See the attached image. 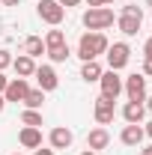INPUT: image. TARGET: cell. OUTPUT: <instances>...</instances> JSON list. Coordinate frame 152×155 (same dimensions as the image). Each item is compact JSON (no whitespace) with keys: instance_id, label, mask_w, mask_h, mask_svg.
I'll use <instances>...</instances> for the list:
<instances>
[{"instance_id":"obj_24","label":"cell","mask_w":152,"mask_h":155,"mask_svg":"<svg viewBox=\"0 0 152 155\" xmlns=\"http://www.w3.org/2000/svg\"><path fill=\"white\" fill-rule=\"evenodd\" d=\"M122 12H128V15H143V9H140L137 3H128V6H122Z\"/></svg>"},{"instance_id":"obj_23","label":"cell","mask_w":152,"mask_h":155,"mask_svg":"<svg viewBox=\"0 0 152 155\" xmlns=\"http://www.w3.org/2000/svg\"><path fill=\"white\" fill-rule=\"evenodd\" d=\"M9 66H12V51L0 48V72H3V69H9Z\"/></svg>"},{"instance_id":"obj_22","label":"cell","mask_w":152,"mask_h":155,"mask_svg":"<svg viewBox=\"0 0 152 155\" xmlns=\"http://www.w3.org/2000/svg\"><path fill=\"white\" fill-rule=\"evenodd\" d=\"M42 42H45V48H54V45H63V42H66V33L54 27V30H48V33H45V39H42Z\"/></svg>"},{"instance_id":"obj_25","label":"cell","mask_w":152,"mask_h":155,"mask_svg":"<svg viewBox=\"0 0 152 155\" xmlns=\"http://www.w3.org/2000/svg\"><path fill=\"white\" fill-rule=\"evenodd\" d=\"M143 60H152V36L143 42Z\"/></svg>"},{"instance_id":"obj_15","label":"cell","mask_w":152,"mask_h":155,"mask_svg":"<svg viewBox=\"0 0 152 155\" xmlns=\"http://www.w3.org/2000/svg\"><path fill=\"white\" fill-rule=\"evenodd\" d=\"M12 69H15L18 78H33V72H36V60L27 57V54H18V57H12Z\"/></svg>"},{"instance_id":"obj_9","label":"cell","mask_w":152,"mask_h":155,"mask_svg":"<svg viewBox=\"0 0 152 155\" xmlns=\"http://www.w3.org/2000/svg\"><path fill=\"white\" fill-rule=\"evenodd\" d=\"M27 93H30L27 78H9V84H6V90H3V98H6V104H9V101H24Z\"/></svg>"},{"instance_id":"obj_4","label":"cell","mask_w":152,"mask_h":155,"mask_svg":"<svg viewBox=\"0 0 152 155\" xmlns=\"http://www.w3.org/2000/svg\"><path fill=\"white\" fill-rule=\"evenodd\" d=\"M36 15L45 21V24L60 27V24H63V18H66V9L60 6L57 0H39V3H36Z\"/></svg>"},{"instance_id":"obj_10","label":"cell","mask_w":152,"mask_h":155,"mask_svg":"<svg viewBox=\"0 0 152 155\" xmlns=\"http://www.w3.org/2000/svg\"><path fill=\"white\" fill-rule=\"evenodd\" d=\"M48 143H51V149L57 152V149H69L72 143H75V134H72V128H66V125H57V128H51V134H48Z\"/></svg>"},{"instance_id":"obj_20","label":"cell","mask_w":152,"mask_h":155,"mask_svg":"<svg viewBox=\"0 0 152 155\" xmlns=\"http://www.w3.org/2000/svg\"><path fill=\"white\" fill-rule=\"evenodd\" d=\"M45 54H48L51 63H66V60L72 57V51H69V45H66V42H63V45H54V48H48Z\"/></svg>"},{"instance_id":"obj_12","label":"cell","mask_w":152,"mask_h":155,"mask_svg":"<svg viewBox=\"0 0 152 155\" xmlns=\"http://www.w3.org/2000/svg\"><path fill=\"white\" fill-rule=\"evenodd\" d=\"M107 146H111V134H107L104 125H98V128H93V131L87 134V149L98 152V149H107Z\"/></svg>"},{"instance_id":"obj_38","label":"cell","mask_w":152,"mask_h":155,"mask_svg":"<svg viewBox=\"0 0 152 155\" xmlns=\"http://www.w3.org/2000/svg\"><path fill=\"white\" fill-rule=\"evenodd\" d=\"M12 155H21V152H12Z\"/></svg>"},{"instance_id":"obj_27","label":"cell","mask_w":152,"mask_h":155,"mask_svg":"<svg viewBox=\"0 0 152 155\" xmlns=\"http://www.w3.org/2000/svg\"><path fill=\"white\" fill-rule=\"evenodd\" d=\"M57 3L63 6V9H72V6H81L84 0H57Z\"/></svg>"},{"instance_id":"obj_8","label":"cell","mask_w":152,"mask_h":155,"mask_svg":"<svg viewBox=\"0 0 152 155\" xmlns=\"http://www.w3.org/2000/svg\"><path fill=\"white\" fill-rule=\"evenodd\" d=\"M93 116H95V122H98V125H111V122H114V116H116L114 98L98 96V98H95V104H93Z\"/></svg>"},{"instance_id":"obj_18","label":"cell","mask_w":152,"mask_h":155,"mask_svg":"<svg viewBox=\"0 0 152 155\" xmlns=\"http://www.w3.org/2000/svg\"><path fill=\"white\" fill-rule=\"evenodd\" d=\"M45 42H42V36H27L24 39V54L27 57H33V60H39V57H45Z\"/></svg>"},{"instance_id":"obj_13","label":"cell","mask_w":152,"mask_h":155,"mask_svg":"<svg viewBox=\"0 0 152 155\" xmlns=\"http://www.w3.org/2000/svg\"><path fill=\"white\" fill-rule=\"evenodd\" d=\"M143 137H146V134H143V125L128 122V125L119 131V143H122V146H140V143H143Z\"/></svg>"},{"instance_id":"obj_14","label":"cell","mask_w":152,"mask_h":155,"mask_svg":"<svg viewBox=\"0 0 152 155\" xmlns=\"http://www.w3.org/2000/svg\"><path fill=\"white\" fill-rule=\"evenodd\" d=\"M18 143L24 149H39L42 146V128H30V125H24L18 131Z\"/></svg>"},{"instance_id":"obj_36","label":"cell","mask_w":152,"mask_h":155,"mask_svg":"<svg viewBox=\"0 0 152 155\" xmlns=\"http://www.w3.org/2000/svg\"><path fill=\"white\" fill-rule=\"evenodd\" d=\"M81 155H98V152H93V149H84V152H81Z\"/></svg>"},{"instance_id":"obj_2","label":"cell","mask_w":152,"mask_h":155,"mask_svg":"<svg viewBox=\"0 0 152 155\" xmlns=\"http://www.w3.org/2000/svg\"><path fill=\"white\" fill-rule=\"evenodd\" d=\"M114 21H116V15H114L111 6H93V9H87V12L81 15V24H84L87 30H95V33L114 27Z\"/></svg>"},{"instance_id":"obj_31","label":"cell","mask_w":152,"mask_h":155,"mask_svg":"<svg viewBox=\"0 0 152 155\" xmlns=\"http://www.w3.org/2000/svg\"><path fill=\"white\" fill-rule=\"evenodd\" d=\"M143 134H146V137H149V140H152V119H149V122H146V125H143Z\"/></svg>"},{"instance_id":"obj_30","label":"cell","mask_w":152,"mask_h":155,"mask_svg":"<svg viewBox=\"0 0 152 155\" xmlns=\"http://www.w3.org/2000/svg\"><path fill=\"white\" fill-rule=\"evenodd\" d=\"M143 107H146V114H152V96L143 98Z\"/></svg>"},{"instance_id":"obj_7","label":"cell","mask_w":152,"mask_h":155,"mask_svg":"<svg viewBox=\"0 0 152 155\" xmlns=\"http://www.w3.org/2000/svg\"><path fill=\"white\" fill-rule=\"evenodd\" d=\"M33 78H36V84H39V90H42V93H54V90L60 87V78H57V72H54V66H48V63L36 66Z\"/></svg>"},{"instance_id":"obj_17","label":"cell","mask_w":152,"mask_h":155,"mask_svg":"<svg viewBox=\"0 0 152 155\" xmlns=\"http://www.w3.org/2000/svg\"><path fill=\"white\" fill-rule=\"evenodd\" d=\"M104 72V66L98 63V60H87L84 66H81V78L87 81V84H98V78Z\"/></svg>"},{"instance_id":"obj_33","label":"cell","mask_w":152,"mask_h":155,"mask_svg":"<svg viewBox=\"0 0 152 155\" xmlns=\"http://www.w3.org/2000/svg\"><path fill=\"white\" fill-rule=\"evenodd\" d=\"M0 3H3V6H18L21 0H0Z\"/></svg>"},{"instance_id":"obj_5","label":"cell","mask_w":152,"mask_h":155,"mask_svg":"<svg viewBox=\"0 0 152 155\" xmlns=\"http://www.w3.org/2000/svg\"><path fill=\"white\" fill-rule=\"evenodd\" d=\"M98 87H101V96L107 98H119L122 96V78H119V72H114V69H104L101 72V78H98Z\"/></svg>"},{"instance_id":"obj_34","label":"cell","mask_w":152,"mask_h":155,"mask_svg":"<svg viewBox=\"0 0 152 155\" xmlns=\"http://www.w3.org/2000/svg\"><path fill=\"white\" fill-rule=\"evenodd\" d=\"M140 155H152V146H143V149H140Z\"/></svg>"},{"instance_id":"obj_21","label":"cell","mask_w":152,"mask_h":155,"mask_svg":"<svg viewBox=\"0 0 152 155\" xmlns=\"http://www.w3.org/2000/svg\"><path fill=\"white\" fill-rule=\"evenodd\" d=\"M21 125H30V128H42V110H27L21 114Z\"/></svg>"},{"instance_id":"obj_35","label":"cell","mask_w":152,"mask_h":155,"mask_svg":"<svg viewBox=\"0 0 152 155\" xmlns=\"http://www.w3.org/2000/svg\"><path fill=\"white\" fill-rule=\"evenodd\" d=\"M3 110H6V98L0 96V114H3Z\"/></svg>"},{"instance_id":"obj_3","label":"cell","mask_w":152,"mask_h":155,"mask_svg":"<svg viewBox=\"0 0 152 155\" xmlns=\"http://www.w3.org/2000/svg\"><path fill=\"white\" fill-rule=\"evenodd\" d=\"M104 57H107V69L119 72V69L128 66V60H131V48H128V42H114V45H107Z\"/></svg>"},{"instance_id":"obj_28","label":"cell","mask_w":152,"mask_h":155,"mask_svg":"<svg viewBox=\"0 0 152 155\" xmlns=\"http://www.w3.org/2000/svg\"><path fill=\"white\" fill-rule=\"evenodd\" d=\"M143 78H152V60H143V72H140Z\"/></svg>"},{"instance_id":"obj_37","label":"cell","mask_w":152,"mask_h":155,"mask_svg":"<svg viewBox=\"0 0 152 155\" xmlns=\"http://www.w3.org/2000/svg\"><path fill=\"white\" fill-rule=\"evenodd\" d=\"M146 6H149V9H152V0H146Z\"/></svg>"},{"instance_id":"obj_26","label":"cell","mask_w":152,"mask_h":155,"mask_svg":"<svg viewBox=\"0 0 152 155\" xmlns=\"http://www.w3.org/2000/svg\"><path fill=\"white\" fill-rule=\"evenodd\" d=\"M84 3H87V6H90V9H93V6H111V3H114V0H84Z\"/></svg>"},{"instance_id":"obj_1","label":"cell","mask_w":152,"mask_h":155,"mask_svg":"<svg viewBox=\"0 0 152 155\" xmlns=\"http://www.w3.org/2000/svg\"><path fill=\"white\" fill-rule=\"evenodd\" d=\"M107 45H111V42H107V36H104V33L87 30L84 36L78 39V57L84 60V63H87V60H98L104 51H107Z\"/></svg>"},{"instance_id":"obj_16","label":"cell","mask_w":152,"mask_h":155,"mask_svg":"<svg viewBox=\"0 0 152 155\" xmlns=\"http://www.w3.org/2000/svg\"><path fill=\"white\" fill-rule=\"evenodd\" d=\"M143 116H146V107H143V101H125V107H122V119H125V122H134V125H140V122H143Z\"/></svg>"},{"instance_id":"obj_11","label":"cell","mask_w":152,"mask_h":155,"mask_svg":"<svg viewBox=\"0 0 152 155\" xmlns=\"http://www.w3.org/2000/svg\"><path fill=\"white\" fill-rule=\"evenodd\" d=\"M140 24H143V15H128V12H119L116 15V27L122 30V36H137L140 33Z\"/></svg>"},{"instance_id":"obj_29","label":"cell","mask_w":152,"mask_h":155,"mask_svg":"<svg viewBox=\"0 0 152 155\" xmlns=\"http://www.w3.org/2000/svg\"><path fill=\"white\" fill-rule=\"evenodd\" d=\"M6 84H9V78H6L3 72H0V96H3V90H6Z\"/></svg>"},{"instance_id":"obj_6","label":"cell","mask_w":152,"mask_h":155,"mask_svg":"<svg viewBox=\"0 0 152 155\" xmlns=\"http://www.w3.org/2000/svg\"><path fill=\"white\" fill-rule=\"evenodd\" d=\"M122 93L128 96V101H143L146 98V78L137 75V72L122 78Z\"/></svg>"},{"instance_id":"obj_32","label":"cell","mask_w":152,"mask_h":155,"mask_svg":"<svg viewBox=\"0 0 152 155\" xmlns=\"http://www.w3.org/2000/svg\"><path fill=\"white\" fill-rule=\"evenodd\" d=\"M33 155H54V149H42L39 146V149H33Z\"/></svg>"},{"instance_id":"obj_19","label":"cell","mask_w":152,"mask_h":155,"mask_svg":"<svg viewBox=\"0 0 152 155\" xmlns=\"http://www.w3.org/2000/svg\"><path fill=\"white\" fill-rule=\"evenodd\" d=\"M21 104H24L27 110H42V104H45V93H42L39 87H36V90L30 87V93L24 96V101H21Z\"/></svg>"}]
</instances>
